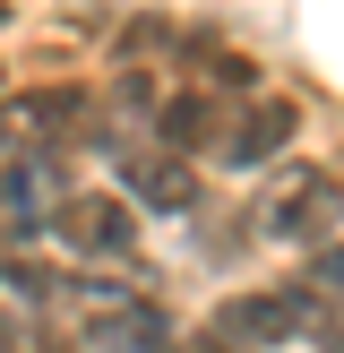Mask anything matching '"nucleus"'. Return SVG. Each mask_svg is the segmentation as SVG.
Returning a JSON list of instances; mask_svg holds the SVG:
<instances>
[{
	"label": "nucleus",
	"mask_w": 344,
	"mask_h": 353,
	"mask_svg": "<svg viewBox=\"0 0 344 353\" xmlns=\"http://www.w3.org/2000/svg\"><path fill=\"white\" fill-rule=\"evenodd\" d=\"M310 293H319L327 310L344 302V250H319V259H310Z\"/></svg>",
	"instance_id": "423d86ee"
},
{
	"label": "nucleus",
	"mask_w": 344,
	"mask_h": 353,
	"mask_svg": "<svg viewBox=\"0 0 344 353\" xmlns=\"http://www.w3.org/2000/svg\"><path fill=\"white\" fill-rule=\"evenodd\" d=\"M112 155H120V181H129L147 207H164V216H189V207H198V172H189V155L147 147V138H129V147H112Z\"/></svg>",
	"instance_id": "f03ea898"
},
{
	"label": "nucleus",
	"mask_w": 344,
	"mask_h": 353,
	"mask_svg": "<svg viewBox=\"0 0 344 353\" xmlns=\"http://www.w3.org/2000/svg\"><path fill=\"white\" fill-rule=\"evenodd\" d=\"M86 336H95V353H172V327H164V310L155 302H112V310H95L86 319Z\"/></svg>",
	"instance_id": "39448f33"
},
{
	"label": "nucleus",
	"mask_w": 344,
	"mask_h": 353,
	"mask_svg": "<svg viewBox=\"0 0 344 353\" xmlns=\"http://www.w3.org/2000/svg\"><path fill=\"white\" fill-rule=\"evenodd\" d=\"M52 233H61V241H78V250H95V259H120V250L138 241V216H129V199H103V190H78V199H61Z\"/></svg>",
	"instance_id": "7ed1b4c3"
},
{
	"label": "nucleus",
	"mask_w": 344,
	"mask_h": 353,
	"mask_svg": "<svg viewBox=\"0 0 344 353\" xmlns=\"http://www.w3.org/2000/svg\"><path fill=\"white\" fill-rule=\"evenodd\" d=\"M284 138H292V103H284V95H250V103H233V112H224L215 155H224V164H267Z\"/></svg>",
	"instance_id": "20e7f679"
},
{
	"label": "nucleus",
	"mask_w": 344,
	"mask_h": 353,
	"mask_svg": "<svg viewBox=\"0 0 344 353\" xmlns=\"http://www.w3.org/2000/svg\"><path fill=\"white\" fill-rule=\"evenodd\" d=\"M250 216H258V233H267V241L327 250V233L344 224V181H336V172H319V164H292V172H275V181H267V199H258Z\"/></svg>",
	"instance_id": "f257e3e1"
}]
</instances>
